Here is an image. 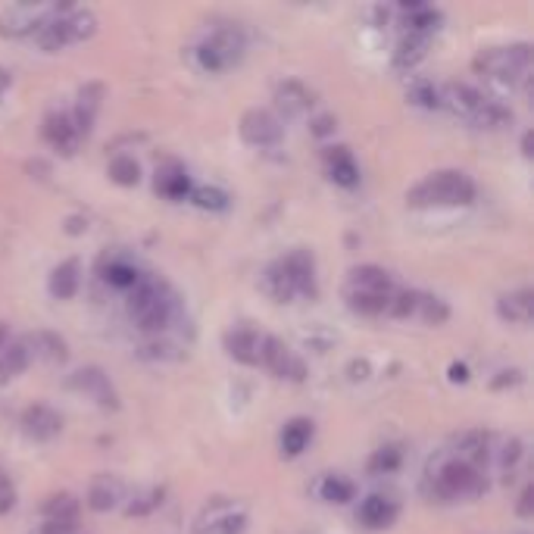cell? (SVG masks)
Wrapping results in <instances>:
<instances>
[{
	"instance_id": "obj_1",
	"label": "cell",
	"mask_w": 534,
	"mask_h": 534,
	"mask_svg": "<svg viewBox=\"0 0 534 534\" xmlns=\"http://www.w3.org/2000/svg\"><path fill=\"white\" fill-rule=\"evenodd\" d=\"M478 194L475 182L466 175V172L456 169H444L429 175L425 182L413 188L406 194L409 206H468Z\"/></svg>"
},
{
	"instance_id": "obj_2",
	"label": "cell",
	"mask_w": 534,
	"mask_h": 534,
	"mask_svg": "<svg viewBox=\"0 0 534 534\" xmlns=\"http://www.w3.org/2000/svg\"><path fill=\"white\" fill-rule=\"evenodd\" d=\"M172 310H175V304H172V294L166 290V284L157 282V278L141 275V282L128 294V316H132V322L144 335H159L172 322Z\"/></svg>"
},
{
	"instance_id": "obj_3",
	"label": "cell",
	"mask_w": 534,
	"mask_h": 534,
	"mask_svg": "<svg viewBox=\"0 0 534 534\" xmlns=\"http://www.w3.org/2000/svg\"><path fill=\"white\" fill-rule=\"evenodd\" d=\"M475 73L488 75L503 85H525L531 73V44L491 47L475 57Z\"/></svg>"
},
{
	"instance_id": "obj_4",
	"label": "cell",
	"mask_w": 534,
	"mask_h": 534,
	"mask_svg": "<svg viewBox=\"0 0 534 534\" xmlns=\"http://www.w3.org/2000/svg\"><path fill=\"white\" fill-rule=\"evenodd\" d=\"M244 32L235 26H225V28H216L206 41H200L194 47V63H197L204 73L216 75V73H225L228 66H235L237 59L244 57Z\"/></svg>"
},
{
	"instance_id": "obj_5",
	"label": "cell",
	"mask_w": 534,
	"mask_h": 534,
	"mask_svg": "<svg viewBox=\"0 0 534 534\" xmlns=\"http://www.w3.org/2000/svg\"><path fill=\"white\" fill-rule=\"evenodd\" d=\"M431 482H435V494L441 497V500H460V497L484 494V475L468 466V462H462L460 456L444 460L441 466L431 472Z\"/></svg>"
},
{
	"instance_id": "obj_6",
	"label": "cell",
	"mask_w": 534,
	"mask_h": 534,
	"mask_svg": "<svg viewBox=\"0 0 534 534\" xmlns=\"http://www.w3.org/2000/svg\"><path fill=\"white\" fill-rule=\"evenodd\" d=\"M259 363L269 372H275L278 378H290V382H304L306 366L300 356H294L288 350V344L275 335H263V347H259Z\"/></svg>"
},
{
	"instance_id": "obj_7",
	"label": "cell",
	"mask_w": 534,
	"mask_h": 534,
	"mask_svg": "<svg viewBox=\"0 0 534 534\" xmlns=\"http://www.w3.org/2000/svg\"><path fill=\"white\" fill-rule=\"evenodd\" d=\"M282 135V119L269 110H247L241 116V138L251 147H275Z\"/></svg>"
},
{
	"instance_id": "obj_8",
	"label": "cell",
	"mask_w": 534,
	"mask_h": 534,
	"mask_svg": "<svg viewBox=\"0 0 534 534\" xmlns=\"http://www.w3.org/2000/svg\"><path fill=\"white\" fill-rule=\"evenodd\" d=\"M53 7H38V4H22V7H10L0 16V35L4 38H22V35H35L41 22L50 16Z\"/></svg>"
},
{
	"instance_id": "obj_9",
	"label": "cell",
	"mask_w": 534,
	"mask_h": 534,
	"mask_svg": "<svg viewBox=\"0 0 534 534\" xmlns=\"http://www.w3.org/2000/svg\"><path fill=\"white\" fill-rule=\"evenodd\" d=\"M69 384H73L79 394H85V397H91L94 403H100L104 409H116L119 406V397H116V391H112L110 378H106L97 366H85V369L73 372Z\"/></svg>"
},
{
	"instance_id": "obj_10",
	"label": "cell",
	"mask_w": 534,
	"mask_h": 534,
	"mask_svg": "<svg viewBox=\"0 0 534 534\" xmlns=\"http://www.w3.org/2000/svg\"><path fill=\"white\" fill-rule=\"evenodd\" d=\"M22 431L32 441H50V437H57L63 431V415L47 406V403H32L22 413Z\"/></svg>"
},
{
	"instance_id": "obj_11",
	"label": "cell",
	"mask_w": 534,
	"mask_h": 534,
	"mask_svg": "<svg viewBox=\"0 0 534 534\" xmlns=\"http://www.w3.org/2000/svg\"><path fill=\"white\" fill-rule=\"evenodd\" d=\"M484 94L482 91H475L472 85H462V81H450V85L441 88V106H447L453 116H462L472 122L475 112L482 110L484 106Z\"/></svg>"
},
{
	"instance_id": "obj_12",
	"label": "cell",
	"mask_w": 534,
	"mask_h": 534,
	"mask_svg": "<svg viewBox=\"0 0 534 534\" xmlns=\"http://www.w3.org/2000/svg\"><path fill=\"white\" fill-rule=\"evenodd\" d=\"M284 269L290 272V278H294L297 284V294L300 297H316V259H313L310 251H304V247H297V251L284 253L282 257Z\"/></svg>"
},
{
	"instance_id": "obj_13",
	"label": "cell",
	"mask_w": 534,
	"mask_h": 534,
	"mask_svg": "<svg viewBox=\"0 0 534 534\" xmlns=\"http://www.w3.org/2000/svg\"><path fill=\"white\" fill-rule=\"evenodd\" d=\"M44 138L47 144L57 147V151L66 153V157H73L81 144V135L75 132L69 112H50V116L44 119Z\"/></svg>"
},
{
	"instance_id": "obj_14",
	"label": "cell",
	"mask_w": 534,
	"mask_h": 534,
	"mask_svg": "<svg viewBox=\"0 0 534 534\" xmlns=\"http://www.w3.org/2000/svg\"><path fill=\"white\" fill-rule=\"evenodd\" d=\"M247 528V515L235 513L225 503H216V509H206V515L197 522V534H244Z\"/></svg>"
},
{
	"instance_id": "obj_15",
	"label": "cell",
	"mask_w": 534,
	"mask_h": 534,
	"mask_svg": "<svg viewBox=\"0 0 534 534\" xmlns=\"http://www.w3.org/2000/svg\"><path fill=\"white\" fill-rule=\"evenodd\" d=\"M259 347H263V335H257L253 329H235L225 335L228 356L244 366H259Z\"/></svg>"
},
{
	"instance_id": "obj_16",
	"label": "cell",
	"mask_w": 534,
	"mask_h": 534,
	"mask_svg": "<svg viewBox=\"0 0 534 534\" xmlns=\"http://www.w3.org/2000/svg\"><path fill=\"white\" fill-rule=\"evenodd\" d=\"M397 513H400V507H397L391 497H382V494H372V497H366V500L360 503V522H363L366 528L394 525Z\"/></svg>"
},
{
	"instance_id": "obj_17",
	"label": "cell",
	"mask_w": 534,
	"mask_h": 534,
	"mask_svg": "<svg viewBox=\"0 0 534 534\" xmlns=\"http://www.w3.org/2000/svg\"><path fill=\"white\" fill-rule=\"evenodd\" d=\"M497 313H500L503 322H513V325H528L534 316V300H531V290L522 288L513 290V294H503L497 300Z\"/></svg>"
},
{
	"instance_id": "obj_18",
	"label": "cell",
	"mask_w": 534,
	"mask_h": 534,
	"mask_svg": "<svg viewBox=\"0 0 534 534\" xmlns=\"http://www.w3.org/2000/svg\"><path fill=\"white\" fill-rule=\"evenodd\" d=\"M275 106L288 119H297L313 106V94L300 81H284V85L275 88Z\"/></svg>"
},
{
	"instance_id": "obj_19",
	"label": "cell",
	"mask_w": 534,
	"mask_h": 534,
	"mask_svg": "<svg viewBox=\"0 0 534 534\" xmlns=\"http://www.w3.org/2000/svg\"><path fill=\"white\" fill-rule=\"evenodd\" d=\"M263 290L272 297V300H278V304H290L294 297H300L297 294L294 278H290V272L284 269L282 259H275V263L263 272Z\"/></svg>"
},
{
	"instance_id": "obj_20",
	"label": "cell",
	"mask_w": 534,
	"mask_h": 534,
	"mask_svg": "<svg viewBox=\"0 0 534 534\" xmlns=\"http://www.w3.org/2000/svg\"><path fill=\"white\" fill-rule=\"evenodd\" d=\"M157 191L169 200H185L191 197V178L178 163H169L157 172Z\"/></svg>"
},
{
	"instance_id": "obj_21",
	"label": "cell",
	"mask_w": 534,
	"mask_h": 534,
	"mask_svg": "<svg viewBox=\"0 0 534 534\" xmlns=\"http://www.w3.org/2000/svg\"><path fill=\"white\" fill-rule=\"evenodd\" d=\"M325 163H329V175L335 185L353 188L356 182H360V169H356L347 147H331V151H325Z\"/></svg>"
},
{
	"instance_id": "obj_22",
	"label": "cell",
	"mask_w": 534,
	"mask_h": 534,
	"mask_svg": "<svg viewBox=\"0 0 534 534\" xmlns=\"http://www.w3.org/2000/svg\"><path fill=\"white\" fill-rule=\"evenodd\" d=\"M350 290H369V294H394V282L384 269L378 266H360V269L350 272Z\"/></svg>"
},
{
	"instance_id": "obj_23",
	"label": "cell",
	"mask_w": 534,
	"mask_h": 534,
	"mask_svg": "<svg viewBox=\"0 0 534 534\" xmlns=\"http://www.w3.org/2000/svg\"><path fill=\"white\" fill-rule=\"evenodd\" d=\"M79 284H81L79 259H66V263H59L57 269L50 272V294L57 297V300H69V297H75Z\"/></svg>"
},
{
	"instance_id": "obj_24",
	"label": "cell",
	"mask_w": 534,
	"mask_h": 534,
	"mask_svg": "<svg viewBox=\"0 0 534 534\" xmlns=\"http://www.w3.org/2000/svg\"><path fill=\"white\" fill-rule=\"evenodd\" d=\"M431 38L429 35H419V32H409L397 41V50H394V66L397 69H413L419 59H425L429 53Z\"/></svg>"
},
{
	"instance_id": "obj_25",
	"label": "cell",
	"mask_w": 534,
	"mask_h": 534,
	"mask_svg": "<svg viewBox=\"0 0 534 534\" xmlns=\"http://www.w3.org/2000/svg\"><path fill=\"white\" fill-rule=\"evenodd\" d=\"M26 347L28 353L41 356L47 363H63L66 360V341L59 335H53V331H35V335H28Z\"/></svg>"
},
{
	"instance_id": "obj_26",
	"label": "cell",
	"mask_w": 534,
	"mask_h": 534,
	"mask_svg": "<svg viewBox=\"0 0 534 534\" xmlns=\"http://www.w3.org/2000/svg\"><path fill=\"white\" fill-rule=\"evenodd\" d=\"M28 363H32V353H28L26 341H10L7 347L0 350V384L26 372Z\"/></svg>"
},
{
	"instance_id": "obj_27",
	"label": "cell",
	"mask_w": 534,
	"mask_h": 534,
	"mask_svg": "<svg viewBox=\"0 0 534 534\" xmlns=\"http://www.w3.org/2000/svg\"><path fill=\"white\" fill-rule=\"evenodd\" d=\"M119 500H122V484H119L116 478H110V475H100L97 482L91 484V491H88V507H91L94 513H106V509H112Z\"/></svg>"
},
{
	"instance_id": "obj_28",
	"label": "cell",
	"mask_w": 534,
	"mask_h": 534,
	"mask_svg": "<svg viewBox=\"0 0 534 534\" xmlns=\"http://www.w3.org/2000/svg\"><path fill=\"white\" fill-rule=\"evenodd\" d=\"M313 441V422L310 419H290L282 431V453L284 456H300Z\"/></svg>"
},
{
	"instance_id": "obj_29",
	"label": "cell",
	"mask_w": 534,
	"mask_h": 534,
	"mask_svg": "<svg viewBox=\"0 0 534 534\" xmlns=\"http://www.w3.org/2000/svg\"><path fill=\"white\" fill-rule=\"evenodd\" d=\"M394 294H369V290H350L347 288V306L360 316H382L388 313V304Z\"/></svg>"
},
{
	"instance_id": "obj_30",
	"label": "cell",
	"mask_w": 534,
	"mask_h": 534,
	"mask_svg": "<svg viewBox=\"0 0 534 534\" xmlns=\"http://www.w3.org/2000/svg\"><path fill=\"white\" fill-rule=\"evenodd\" d=\"M491 456V437L484 431H468L460 444V460L468 462L472 468H478L482 462H488Z\"/></svg>"
},
{
	"instance_id": "obj_31",
	"label": "cell",
	"mask_w": 534,
	"mask_h": 534,
	"mask_svg": "<svg viewBox=\"0 0 534 534\" xmlns=\"http://www.w3.org/2000/svg\"><path fill=\"white\" fill-rule=\"evenodd\" d=\"M104 278L112 284V288L132 290L135 284L141 282V272H138V266H135V263H128V259L116 257V259H110V263L104 266Z\"/></svg>"
},
{
	"instance_id": "obj_32",
	"label": "cell",
	"mask_w": 534,
	"mask_h": 534,
	"mask_svg": "<svg viewBox=\"0 0 534 534\" xmlns=\"http://www.w3.org/2000/svg\"><path fill=\"white\" fill-rule=\"evenodd\" d=\"M79 509L81 507L73 494H53L50 500L44 503L47 522H69V525H75V522H79Z\"/></svg>"
},
{
	"instance_id": "obj_33",
	"label": "cell",
	"mask_w": 534,
	"mask_h": 534,
	"mask_svg": "<svg viewBox=\"0 0 534 534\" xmlns=\"http://www.w3.org/2000/svg\"><path fill=\"white\" fill-rule=\"evenodd\" d=\"M353 494H356L353 482H347L341 475H325L322 482H319V497L325 503H350Z\"/></svg>"
},
{
	"instance_id": "obj_34",
	"label": "cell",
	"mask_w": 534,
	"mask_h": 534,
	"mask_svg": "<svg viewBox=\"0 0 534 534\" xmlns=\"http://www.w3.org/2000/svg\"><path fill=\"white\" fill-rule=\"evenodd\" d=\"M509 122H513V112H509L507 106L494 104V100H484V106L475 112V119H472V126H478V128H503V126H509Z\"/></svg>"
},
{
	"instance_id": "obj_35",
	"label": "cell",
	"mask_w": 534,
	"mask_h": 534,
	"mask_svg": "<svg viewBox=\"0 0 534 534\" xmlns=\"http://www.w3.org/2000/svg\"><path fill=\"white\" fill-rule=\"evenodd\" d=\"M406 97H409V104L435 110V106H441V88L431 85V81H425V79H415L413 85L406 88Z\"/></svg>"
},
{
	"instance_id": "obj_36",
	"label": "cell",
	"mask_w": 534,
	"mask_h": 534,
	"mask_svg": "<svg viewBox=\"0 0 534 534\" xmlns=\"http://www.w3.org/2000/svg\"><path fill=\"white\" fill-rule=\"evenodd\" d=\"M110 178L116 182V185H138V178H141V166L135 163V157H112L110 163Z\"/></svg>"
},
{
	"instance_id": "obj_37",
	"label": "cell",
	"mask_w": 534,
	"mask_h": 534,
	"mask_svg": "<svg viewBox=\"0 0 534 534\" xmlns=\"http://www.w3.org/2000/svg\"><path fill=\"white\" fill-rule=\"evenodd\" d=\"M191 204H197L200 210H225L228 206V194L222 188H210V185H200V188H191Z\"/></svg>"
},
{
	"instance_id": "obj_38",
	"label": "cell",
	"mask_w": 534,
	"mask_h": 534,
	"mask_svg": "<svg viewBox=\"0 0 534 534\" xmlns=\"http://www.w3.org/2000/svg\"><path fill=\"white\" fill-rule=\"evenodd\" d=\"M415 313H422V319L429 325H444L450 319V306L444 304L441 297H422L419 294V310Z\"/></svg>"
},
{
	"instance_id": "obj_39",
	"label": "cell",
	"mask_w": 534,
	"mask_h": 534,
	"mask_svg": "<svg viewBox=\"0 0 534 534\" xmlns=\"http://www.w3.org/2000/svg\"><path fill=\"white\" fill-rule=\"evenodd\" d=\"M400 450L397 447H382V450H375L372 453V460H369V472L372 475H388V472H394V468H400Z\"/></svg>"
},
{
	"instance_id": "obj_40",
	"label": "cell",
	"mask_w": 534,
	"mask_h": 534,
	"mask_svg": "<svg viewBox=\"0 0 534 534\" xmlns=\"http://www.w3.org/2000/svg\"><path fill=\"white\" fill-rule=\"evenodd\" d=\"M415 310H419V294H415V290H400V294L391 297V304H388V313L397 319L413 316Z\"/></svg>"
},
{
	"instance_id": "obj_41",
	"label": "cell",
	"mask_w": 534,
	"mask_h": 534,
	"mask_svg": "<svg viewBox=\"0 0 534 534\" xmlns=\"http://www.w3.org/2000/svg\"><path fill=\"white\" fill-rule=\"evenodd\" d=\"M159 497H163L159 491H151V494L138 497V500H135L132 507H128V515H147V513H151V509L159 503Z\"/></svg>"
},
{
	"instance_id": "obj_42",
	"label": "cell",
	"mask_w": 534,
	"mask_h": 534,
	"mask_svg": "<svg viewBox=\"0 0 534 534\" xmlns=\"http://www.w3.org/2000/svg\"><path fill=\"white\" fill-rule=\"evenodd\" d=\"M519 456H522V444L515 441V437H509V441L503 444V453H500V466H503V468H513L515 462H519Z\"/></svg>"
},
{
	"instance_id": "obj_43",
	"label": "cell",
	"mask_w": 534,
	"mask_h": 534,
	"mask_svg": "<svg viewBox=\"0 0 534 534\" xmlns=\"http://www.w3.org/2000/svg\"><path fill=\"white\" fill-rule=\"evenodd\" d=\"M75 525H69V522H44V525L32 528L28 534H73Z\"/></svg>"
},
{
	"instance_id": "obj_44",
	"label": "cell",
	"mask_w": 534,
	"mask_h": 534,
	"mask_svg": "<svg viewBox=\"0 0 534 534\" xmlns=\"http://www.w3.org/2000/svg\"><path fill=\"white\" fill-rule=\"evenodd\" d=\"M335 128H337L335 116H319V119H313V135H316V138H325V135H331Z\"/></svg>"
},
{
	"instance_id": "obj_45",
	"label": "cell",
	"mask_w": 534,
	"mask_h": 534,
	"mask_svg": "<svg viewBox=\"0 0 534 534\" xmlns=\"http://www.w3.org/2000/svg\"><path fill=\"white\" fill-rule=\"evenodd\" d=\"M531 513H534V488L531 484H525V491H522V497H519V515L522 519H528Z\"/></svg>"
},
{
	"instance_id": "obj_46",
	"label": "cell",
	"mask_w": 534,
	"mask_h": 534,
	"mask_svg": "<svg viewBox=\"0 0 534 534\" xmlns=\"http://www.w3.org/2000/svg\"><path fill=\"white\" fill-rule=\"evenodd\" d=\"M347 372L353 382H363V378H369V363H366V360H353Z\"/></svg>"
},
{
	"instance_id": "obj_47",
	"label": "cell",
	"mask_w": 534,
	"mask_h": 534,
	"mask_svg": "<svg viewBox=\"0 0 534 534\" xmlns=\"http://www.w3.org/2000/svg\"><path fill=\"white\" fill-rule=\"evenodd\" d=\"M519 382H522V372L509 369V372H500V378H494V388H507V384H519Z\"/></svg>"
},
{
	"instance_id": "obj_48",
	"label": "cell",
	"mask_w": 534,
	"mask_h": 534,
	"mask_svg": "<svg viewBox=\"0 0 534 534\" xmlns=\"http://www.w3.org/2000/svg\"><path fill=\"white\" fill-rule=\"evenodd\" d=\"M450 382H468V369H466V366H462V363H453V366H450Z\"/></svg>"
},
{
	"instance_id": "obj_49",
	"label": "cell",
	"mask_w": 534,
	"mask_h": 534,
	"mask_svg": "<svg viewBox=\"0 0 534 534\" xmlns=\"http://www.w3.org/2000/svg\"><path fill=\"white\" fill-rule=\"evenodd\" d=\"M13 507H16V494L13 491H4V494H0V513H10Z\"/></svg>"
},
{
	"instance_id": "obj_50",
	"label": "cell",
	"mask_w": 534,
	"mask_h": 534,
	"mask_svg": "<svg viewBox=\"0 0 534 534\" xmlns=\"http://www.w3.org/2000/svg\"><path fill=\"white\" fill-rule=\"evenodd\" d=\"M10 344V329H7V322H0V350L7 347Z\"/></svg>"
},
{
	"instance_id": "obj_51",
	"label": "cell",
	"mask_w": 534,
	"mask_h": 534,
	"mask_svg": "<svg viewBox=\"0 0 534 534\" xmlns=\"http://www.w3.org/2000/svg\"><path fill=\"white\" fill-rule=\"evenodd\" d=\"M522 153H525V157H531V132H525V138H522Z\"/></svg>"
},
{
	"instance_id": "obj_52",
	"label": "cell",
	"mask_w": 534,
	"mask_h": 534,
	"mask_svg": "<svg viewBox=\"0 0 534 534\" xmlns=\"http://www.w3.org/2000/svg\"><path fill=\"white\" fill-rule=\"evenodd\" d=\"M69 231H73V235H79V231H85V228H81V219H69Z\"/></svg>"
},
{
	"instance_id": "obj_53",
	"label": "cell",
	"mask_w": 534,
	"mask_h": 534,
	"mask_svg": "<svg viewBox=\"0 0 534 534\" xmlns=\"http://www.w3.org/2000/svg\"><path fill=\"white\" fill-rule=\"evenodd\" d=\"M4 491H10V482H7V475L0 472V494H4Z\"/></svg>"
}]
</instances>
